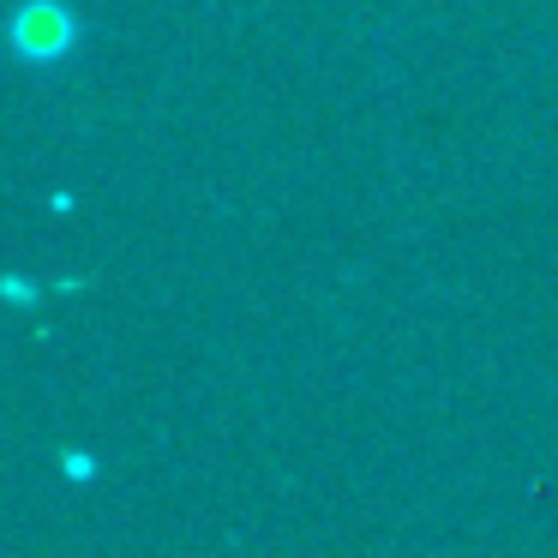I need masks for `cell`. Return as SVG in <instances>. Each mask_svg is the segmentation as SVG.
I'll use <instances>...</instances> for the list:
<instances>
[{"instance_id": "6da1fadb", "label": "cell", "mask_w": 558, "mask_h": 558, "mask_svg": "<svg viewBox=\"0 0 558 558\" xmlns=\"http://www.w3.org/2000/svg\"><path fill=\"white\" fill-rule=\"evenodd\" d=\"M66 7L61 0H31L25 13H19V25H13V37H19V49L25 54H61L66 49Z\"/></svg>"}]
</instances>
